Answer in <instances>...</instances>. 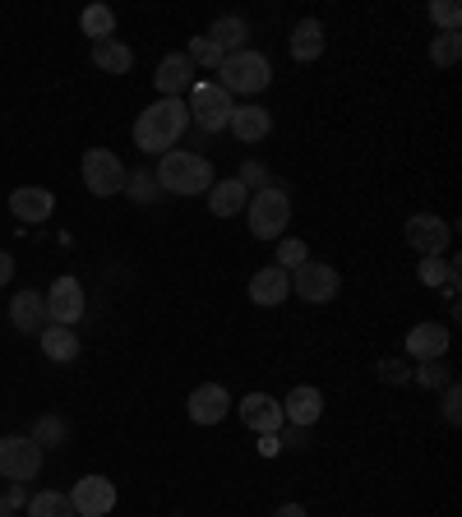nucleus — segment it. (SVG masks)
Segmentation results:
<instances>
[{"mask_svg":"<svg viewBox=\"0 0 462 517\" xmlns=\"http://www.w3.org/2000/svg\"><path fill=\"white\" fill-rule=\"evenodd\" d=\"M10 324L19 333H42L47 328V296L42 291H19L10 301Z\"/></svg>","mask_w":462,"mask_h":517,"instance_id":"aec40b11","label":"nucleus"},{"mask_svg":"<svg viewBox=\"0 0 462 517\" xmlns=\"http://www.w3.org/2000/svg\"><path fill=\"white\" fill-rule=\"evenodd\" d=\"M462 56V33H439L435 42H430V61L439 65V70H453Z\"/></svg>","mask_w":462,"mask_h":517,"instance_id":"cd10ccee","label":"nucleus"},{"mask_svg":"<svg viewBox=\"0 0 462 517\" xmlns=\"http://www.w3.org/2000/svg\"><path fill=\"white\" fill-rule=\"evenodd\" d=\"M93 65H98L102 74H130L134 51L125 47V42H116V37H107V42H93Z\"/></svg>","mask_w":462,"mask_h":517,"instance_id":"393cba45","label":"nucleus"},{"mask_svg":"<svg viewBox=\"0 0 462 517\" xmlns=\"http://www.w3.org/2000/svg\"><path fill=\"white\" fill-rule=\"evenodd\" d=\"M231 107H236V102H231V93H227V88H218L213 79H204V84L190 88V102H185V111H190V121H195L199 130H208V134L227 130Z\"/></svg>","mask_w":462,"mask_h":517,"instance_id":"39448f33","label":"nucleus"},{"mask_svg":"<svg viewBox=\"0 0 462 517\" xmlns=\"http://www.w3.org/2000/svg\"><path fill=\"white\" fill-rule=\"evenodd\" d=\"M449 277H458V264H449L444 254H439V259H421V282H426V287H444Z\"/></svg>","mask_w":462,"mask_h":517,"instance_id":"2f4dec72","label":"nucleus"},{"mask_svg":"<svg viewBox=\"0 0 462 517\" xmlns=\"http://www.w3.org/2000/svg\"><path fill=\"white\" fill-rule=\"evenodd\" d=\"M88 301H84V282L79 277H56L47 291V324H61V328H74L79 319H84Z\"/></svg>","mask_w":462,"mask_h":517,"instance_id":"1a4fd4ad","label":"nucleus"},{"mask_svg":"<svg viewBox=\"0 0 462 517\" xmlns=\"http://www.w3.org/2000/svg\"><path fill=\"white\" fill-rule=\"evenodd\" d=\"M208 37H213V47H218L222 56H236V51H245V37H250V24H245V19H236V14H227V19H213Z\"/></svg>","mask_w":462,"mask_h":517,"instance_id":"b1692460","label":"nucleus"},{"mask_svg":"<svg viewBox=\"0 0 462 517\" xmlns=\"http://www.w3.org/2000/svg\"><path fill=\"white\" fill-rule=\"evenodd\" d=\"M10 513H14V508L5 504V494H0V517H10Z\"/></svg>","mask_w":462,"mask_h":517,"instance_id":"79ce46f5","label":"nucleus"},{"mask_svg":"<svg viewBox=\"0 0 462 517\" xmlns=\"http://www.w3.org/2000/svg\"><path fill=\"white\" fill-rule=\"evenodd\" d=\"M245 208H250V236H259V241H278L282 231H287V222H292V199L278 185L255 190L245 199Z\"/></svg>","mask_w":462,"mask_h":517,"instance_id":"7ed1b4c3","label":"nucleus"},{"mask_svg":"<svg viewBox=\"0 0 462 517\" xmlns=\"http://www.w3.org/2000/svg\"><path fill=\"white\" fill-rule=\"evenodd\" d=\"M416 379H421L426 388H435V384H449V370H444L439 361H426L421 370H416Z\"/></svg>","mask_w":462,"mask_h":517,"instance_id":"c9c22d12","label":"nucleus"},{"mask_svg":"<svg viewBox=\"0 0 462 517\" xmlns=\"http://www.w3.org/2000/svg\"><path fill=\"white\" fill-rule=\"evenodd\" d=\"M153 181H158V190L162 194H208L213 190V162L208 157H199V153H162V162H158V171H153Z\"/></svg>","mask_w":462,"mask_h":517,"instance_id":"f03ea898","label":"nucleus"},{"mask_svg":"<svg viewBox=\"0 0 462 517\" xmlns=\"http://www.w3.org/2000/svg\"><path fill=\"white\" fill-rule=\"evenodd\" d=\"M292 56L301 65L324 56V24H319V19H301V24L292 28Z\"/></svg>","mask_w":462,"mask_h":517,"instance_id":"5701e85b","label":"nucleus"},{"mask_svg":"<svg viewBox=\"0 0 462 517\" xmlns=\"http://www.w3.org/2000/svg\"><path fill=\"white\" fill-rule=\"evenodd\" d=\"M273 84V65H268V56H259V51H236V56H227V61L218 65V88H227V93H264V88Z\"/></svg>","mask_w":462,"mask_h":517,"instance_id":"20e7f679","label":"nucleus"},{"mask_svg":"<svg viewBox=\"0 0 462 517\" xmlns=\"http://www.w3.org/2000/svg\"><path fill=\"white\" fill-rule=\"evenodd\" d=\"M10 277H14V259H10V254H5V250H0V287H5Z\"/></svg>","mask_w":462,"mask_h":517,"instance_id":"ea45409f","label":"nucleus"},{"mask_svg":"<svg viewBox=\"0 0 462 517\" xmlns=\"http://www.w3.org/2000/svg\"><path fill=\"white\" fill-rule=\"evenodd\" d=\"M305 259H310V245L296 241V236H292V241H282V245H278V268H282V273H296V268H301Z\"/></svg>","mask_w":462,"mask_h":517,"instance_id":"473e14b6","label":"nucleus"},{"mask_svg":"<svg viewBox=\"0 0 462 517\" xmlns=\"http://www.w3.org/2000/svg\"><path fill=\"white\" fill-rule=\"evenodd\" d=\"M185 411H190L195 425H218L231 411V393L222 384H199L195 393H190V402H185Z\"/></svg>","mask_w":462,"mask_h":517,"instance_id":"f8f14e48","label":"nucleus"},{"mask_svg":"<svg viewBox=\"0 0 462 517\" xmlns=\"http://www.w3.org/2000/svg\"><path fill=\"white\" fill-rule=\"evenodd\" d=\"M28 517H74V504L65 490H37L28 499Z\"/></svg>","mask_w":462,"mask_h":517,"instance_id":"a878e982","label":"nucleus"},{"mask_svg":"<svg viewBox=\"0 0 462 517\" xmlns=\"http://www.w3.org/2000/svg\"><path fill=\"white\" fill-rule=\"evenodd\" d=\"M236 181H241L245 190H250V181H268V171L259 167V162H245V171H241V176H236Z\"/></svg>","mask_w":462,"mask_h":517,"instance_id":"e433bc0d","label":"nucleus"},{"mask_svg":"<svg viewBox=\"0 0 462 517\" xmlns=\"http://www.w3.org/2000/svg\"><path fill=\"white\" fill-rule=\"evenodd\" d=\"M245 199H250V190H245L236 176L213 181V190H208V208H213V217H236L245 208Z\"/></svg>","mask_w":462,"mask_h":517,"instance_id":"412c9836","label":"nucleus"},{"mask_svg":"<svg viewBox=\"0 0 462 517\" xmlns=\"http://www.w3.org/2000/svg\"><path fill=\"white\" fill-rule=\"evenodd\" d=\"M125 176H130V171L121 167V157L111 153V148H88V153H84V185L98 194V199L121 194L125 190Z\"/></svg>","mask_w":462,"mask_h":517,"instance_id":"6e6552de","label":"nucleus"},{"mask_svg":"<svg viewBox=\"0 0 462 517\" xmlns=\"http://www.w3.org/2000/svg\"><path fill=\"white\" fill-rule=\"evenodd\" d=\"M338 291H342V273L333 264L305 259V264L292 273V296H301V301H310V305H329Z\"/></svg>","mask_w":462,"mask_h":517,"instance_id":"423d86ee","label":"nucleus"},{"mask_svg":"<svg viewBox=\"0 0 462 517\" xmlns=\"http://www.w3.org/2000/svg\"><path fill=\"white\" fill-rule=\"evenodd\" d=\"M125 194H130L134 204H153L158 199V181H153V171H134V176H125Z\"/></svg>","mask_w":462,"mask_h":517,"instance_id":"7c9ffc66","label":"nucleus"},{"mask_svg":"<svg viewBox=\"0 0 462 517\" xmlns=\"http://www.w3.org/2000/svg\"><path fill=\"white\" fill-rule=\"evenodd\" d=\"M5 504H10V508L28 504V490H24V481H10V490H5Z\"/></svg>","mask_w":462,"mask_h":517,"instance_id":"4c0bfd02","label":"nucleus"},{"mask_svg":"<svg viewBox=\"0 0 462 517\" xmlns=\"http://www.w3.org/2000/svg\"><path fill=\"white\" fill-rule=\"evenodd\" d=\"M227 130L236 134L241 144H259V139H268V130H273V116H268V107H259V102H245V107H231Z\"/></svg>","mask_w":462,"mask_h":517,"instance_id":"dca6fc26","label":"nucleus"},{"mask_svg":"<svg viewBox=\"0 0 462 517\" xmlns=\"http://www.w3.org/2000/svg\"><path fill=\"white\" fill-rule=\"evenodd\" d=\"M402 236H407V245H412L421 259H439V254L449 250V241H453V227L444 222V217H435V213H416V217H407Z\"/></svg>","mask_w":462,"mask_h":517,"instance_id":"9d476101","label":"nucleus"},{"mask_svg":"<svg viewBox=\"0 0 462 517\" xmlns=\"http://www.w3.org/2000/svg\"><path fill=\"white\" fill-rule=\"evenodd\" d=\"M158 93L162 97H181L185 88H195V65H190V56L185 51H176V56H162V65H158Z\"/></svg>","mask_w":462,"mask_h":517,"instance_id":"6ab92c4d","label":"nucleus"},{"mask_svg":"<svg viewBox=\"0 0 462 517\" xmlns=\"http://www.w3.org/2000/svg\"><path fill=\"white\" fill-rule=\"evenodd\" d=\"M70 504L74 517H107L116 508V485L107 476H79L70 490Z\"/></svg>","mask_w":462,"mask_h":517,"instance_id":"9b49d317","label":"nucleus"},{"mask_svg":"<svg viewBox=\"0 0 462 517\" xmlns=\"http://www.w3.org/2000/svg\"><path fill=\"white\" fill-rule=\"evenodd\" d=\"M444 421H449V425L462 421V393H458V384L444 388Z\"/></svg>","mask_w":462,"mask_h":517,"instance_id":"f704fd0d","label":"nucleus"},{"mask_svg":"<svg viewBox=\"0 0 462 517\" xmlns=\"http://www.w3.org/2000/svg\"><path fill=\"white\" fill-rule=\"evenodd\" d=\"M51 208H56V194L47 190V185H19V190L10 194V213L19 217V222H47Z\"/></svg>","mask_w":462,"mask_h":517,"instance_id":"2eb2a0df","label":"nucleus"},{"mask_svg":"<svg viewBox=\"0 0 462 517\" xmlns=\"http://www.w3.org/2000/svg\"><path fill=\"white\" fill-rule=\"evenodd\" d=\"M42 356H47V361H61V365H70L74 356H79V333H74V328H61V324H47L42 328Z\"/></svg>","mask_w":462,"mask_h":517,"instance_id":"4be33fe9","label":"nucleus"},{"mask_svg":"<svg viewBox=\"0 0 462 517\" xmlns=\"http://www.w3.org/2000/svg\"><path fill=\"white\" fill-rule=\"evenodd\" d=\"M37 471H42V448H37L28 434H5V439H0V476L28 485Z\"/></svg>","mask_w":462,"mask_h":517,"instance_id":"0eeeda50","label":"nucleus"},{"mask_svg":"<svg viewBox=\"0 0 462 517\" xmlns=\"http://www.w3.org/2000/svg\"><path fill=\"white\" fill-rule=\"evenodd\" d=\"M185 56H190V65H195V70H199V65H204V70H218V65L227 61V56H222L218 47H213V37H208V33H204V37H195Z\"/></svg>","mask_w":462,"mask_h":517,"instance_id":"c756f323","label":"nucleus"},{"mask_svg":"<svg viewBox=\"0 0 462 517\" xmlns=\"http://www.w3.org/2000/svg\"><path fill=\"white\" fill-rule=\"evenodd\" d=\"M324 416V393H319L315 384H301L287 393V402H282V421L287 425H301V430H310V425Z\"/></svg>","mask_w":462,"mask_h":517,"instance_id":"4468645a","label":"nucleus"},{"mask_svg":"<svg viewBox=\"0 0 462 517\" xmlns=\"http://www.w3.org/2000/svg\"><path fill=\"white\" fill-rule=\"evenodd\" d=\"M273 517H305V508H301V504H282Z\"/></svg>","mask_w":462,"mask_h":517,"instance_id":"a19ab883","label":"nucleus"},{"mask_svg":"<svg viewBox=\"0 0 462 517\" xmlns=\"http://www.w3.org/2000/svg\"><path fill=\"white\" fill-rule=\"evenodd\" d=\"M444 351H449V328L444 324H416L407 333V356L412 361H444Z\"/></svg>","mask_w":462,"mask_h":517,"instance_id":"f3484780","label":"nucleus"},{"mask_svg":"<svg viewBox=\"0 0 462 517\" xmlns=\"http://www.w3.org/2000/svg\"><path fill=\"white\" fill-rule=\"evenodd\" d=\"M430 19H435L444 33H458V24H462V5L458 0H435L430 5Z\"/></svg>","mask_w":462,"mask_h":517,"instance_id":"72a5a7b5","label":"nucleus"},{"mask_svg":"<svg viewBox=\"0 0 462 517\" xmlns=\"http://www.w3.org/2000/svg\"><path fill=\"white\" fill-rule=\"evenodd\" d=\"M292 296V273H282L278 264H268V268H259L255 277H250V301L255 305H282Z\"/></svg>","mask_w":462,"mask_h":517,"instance_id":"a211bd4d","label":"nucleus"},{"mask_svg":"<svg viewBox=\"0 0 462 517\" xmlns=\"http://www.w3.org/2000/svg\"><path fill=\"white\" fill-rule=\"evenodd\" d=\"M190 130V111H185V97H158L153 107L139 111V121H134V144L139 153H171L176 139Z\"/></svg>","mask_w":462,"mask_h":517,"instance_id":"f257e3e1","label":"nucleus"},{"mask_svg":"<svg viewBox=\"0 0 462 517\" xmlns=\"http://www.w3.org/2000/svg\"><path fill=\"white\" fill-rule=\"evenodd\" d=\"M379 374H384L389 384H393V379L402 384V379H407V365H398V361H379Z\"/></svg>","mask_w":462,"mask_h":517,"instance_id":"58836bf2","label":"nucleus"},{"mask_svg":"<svg viewBox=\"0 0 462 517\" xmlns=\"http://www.w3.org/2000/svg\"><path fill=\"white\" fill-rule=\"evenodd\" d=\"M236 411H241L245 430H255V434H278V430H282V402H278V397L250 393Z\"/></svg>","mask_w":462,"mask_h":517,"instance_id":"ddd939ff","label":"nucleus"},{"mask_svg":"<svg viewBox=\"0 0 462 517\" xmlns=\"http://www.w3.org/2000/svg\"><path fill=\"white\" fill-rule=\"evenodd\" d=\"M79 24H84V37H93V42H107V37L116 33V14H111L107 5H88Z\"/></svg>","mask_w":462,"mask_h":517,"instance_id":"bb28decb","label":"nucleus"},{"mask_svg":"<svg viewBox=\"0 0 462 517\" xmlns=\"http://www.w3.org/2000/svg\"><path fill=\"white\" fill-rule=\"evenodd\" d=\"M65 434H70V430H65L61 416H42V421L33 425V434H28V439H33L37 448H56V444H65Z\"/></svg>","mask_w":462,"mask_h":517,"instance_id":"c85d7f7f","label":"nucleus"}]
</instances>
